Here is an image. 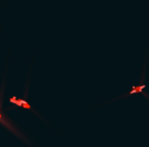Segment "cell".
I'll return each mask as SVG.
<instances>
[{
    "label": "cell",
    "instance_id": "1",
    "mask_svg": "<svg viewBox=\"0 0 149 147\" xmlns=\"http://www.w3.org/2000/svg\"><path fill=\"white\" fill-rule=\"evenodd\" d=\"M3 90H4V83H2V85H1V88H0V107H1V102H2ZM0 118H2V114H1V112H0Z\"/></svg>",
    "mask_w": 149,
    "mask_h": 147
}]
</instances>
